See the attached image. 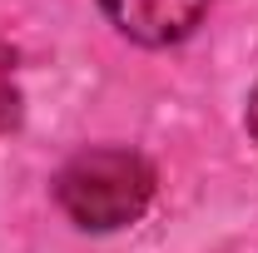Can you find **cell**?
I'll list each match as a JSON object with an SVG mask.
<instances>
[{
	"label": "cell",
	"instance_id": "1",
	"mask_svg": "<svg viewBox=\"0 0 258 253\" xmlns=\"http://www.w3.org/2000/svg\"><path fill=\"white\" fill-rule=\"evenodd\" d=\"M55 199L70 214V223L90 228V233H114L144 219V209L154 204V164L134 149H85L60 169Z\"/></svg>",
	"mask_w": 258,
	"mask_h": 253
},
{
	"label": "cell",
	"instance_id": "2",
	"mask_svg": "<svg viewBox=\"0 0 258 253\" xmlns=\"http://www.w3.org/2000/svg\"><path fill=\"white\" fill-rule=\"evenodd\" d=\"M99 5H104L109 25L124 35V40L149 45V50H164V45L189 40L204 25V15H209L214 0H99Z\"/></svg>",
	"mask_w": 258,
	"mask_h": 253
},
{
	"label": "cell",
	"instance_id": "3",
	"mask_svg": "<svg viewBox=\"0 0 258 253\" xmlns=\"http://www.w3.org/2000/svg\"><path fill=\"white\" fill-rule=\"evenodd\" d=\"M25 114V99H20V80H15V50L0 40V134H15Z\"/></svg>",
	"mask_w": 258,
	"mask_h": 253
},
{
	"label": "cell",
	"instance_id": "4",
	"mask_svg": "<svg viewBox=\"0 0 258 253\" xmlns=\"http://www.w3.org/2000/svg\"><path fill=\"white\" fill-rule=\"evenodd\" d=\"M243 124H248V139L258 144V85H253V95H248V109H243Z\"/></svg>",
	"mask_w": 258,
	"mask_h": 253
}]
</instances>
